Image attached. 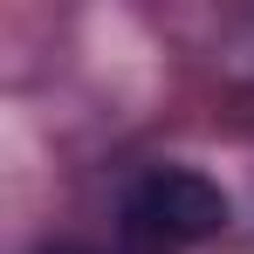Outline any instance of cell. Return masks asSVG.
Instances as JSON below:
<instances>
[{"label":"cell","mask_w":254,"mask_h":254,"mask_svg":"<svg viewBox=\"0 0 254 254\" xmlns=\"http://www.w3.org/2000/svg\"><path fill=\"white\" fill-rule=\"evenodd\" d=\"M227 220H234V199L220 192V179H206L192 165H151L124 192L117 234L130 254H179V248L213 241Z\"/></svg>","instance_id":"obj_1"}]
</instances>
